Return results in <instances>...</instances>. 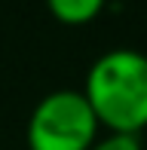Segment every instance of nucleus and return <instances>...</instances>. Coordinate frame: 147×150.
<instances>
[{
    "instance_id": "f257e3e1",
    "label": "nucleus",
    "mask_w": 147,
    "mask_h": 150,
    "mask_svg": "<svg viewBox=\"0 0 147 150\" xmlns=\"http://www.w3.org/2000/svg\"><path fill=\"white\" fill-rule=\"evenodd\" d=\"M83 95L98 126L138 135L147 126V55L129 46L107 49L92 61Z\"/></svg>"
},
{
    "instance_id": "f03ea898",
    "label": "nucleus",
    "mask_w": 147,
    "mask_h": 150,
    "mask_svg": "<svg viewBox=\"0 0 147 150\" xmlns=\"http://www.w3.org/2000/svg\"><path fill=\"white\" fill-rule=\"evenodd\" d=\"M98 120L77 89H55L34 104L28 150H89L98 141Z\"/></svg>"
},
{
    "instance_id": "7ed1b4c3",
    "label": "nucleus",
    "mask_w": 147,
    "mask_h": 150,
    "mask_svg": "<svg viewBox=\"0 0 147 150\" xmlns=\"http://www.w3.org/2000/svg\"><path fill=\"white\" fill-rule=\"evenodd\" d=\"M107 0H46L49 12L61 25H89L92 18L101 16Z\"/></svg>"
},
{
    "instance_id": "20e7f679",
    "label": "nucleus",
    "mask_w": 147,
    "mask_h": 150,
    "mask_svg": "<svg viewBox=\"0 0 147 150\" xmlns=\"http://www.w3.org/2000/svg\"><path fill=\"white\" fill-rule=\"evenodd\" d=\"M89 150H144L138 135H123V132H107L104 138H98Z\"/></svg>"
}]
</instances>
